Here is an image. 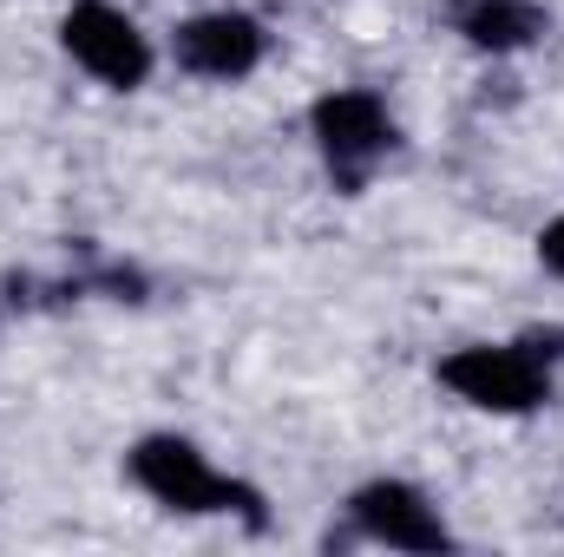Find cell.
I'll list each match as a JSON object with an SVG mask.
<instances>
[{
  "label": "cell",
  "instance_id": "6da1fadb",
  "mask_svg": "<svg viewBox=\"0 0 564 557\" xmlns=\"http://www.w3.org/2000/svg\"><path fill=\"white\" fill-rule=\"evenodd\" d=\"M126 472L151 505L177 512V518H217V512H250L257 492L243 479H230L197 439L184 433H144L139 446L126 452Z\"/></svg>",
  "mask_w": 564,
  "mask_h": 557
},
{
  "label": "cell",
  "instance_id": "7a4b0ae2",
  "mask_svg": "<svg viewBox=\"0 0 564 557\" xmlns=\"http://www.w3.org/2000/svg\"><path fill=\"white\" fill-rule=\"evenodd\" d=\"M440 387L473 414H539L552 401V361L539 341H466L440 361Z\"/></svg>",
  "mask_w": 564,
  "mask_h": 557
},
{
  "label": "cell",
  "instance_id": "3957f363",
  "mask_svg": "<svg viewBox=\"0 0 564 557\" xmlns=\"http://www.w3.org/2000/svg\"><path fill=\"white\" fill-rule=\"evenodd\" d=\"M308 139H315L328 177H335L341 190H361V184L381 171V157L394 151L401 132H394V112H388L381 92H368V86H335V92H322V99L308 106Z\"/></svg>",
  "mask_w": 564,
  "mask_h": 557
},
{
  "label": "cell",
  "instance_id": "277c9868",
  "mask_svg": "<svg viewBox=\"0 0 564 557\" xmlns=\"http://www.w3.org/2000/svg\"><path fill=\"white\" fill-rule=\"evenodd\" d=\"M59 46L106 92H139L144 79H151V66H158L151 33H144L126 7H112V0H73L59 13Z\"/></svg>",
  "mask_w": 564,
  "mask_h": 557
},
{
  "label": "cell",
  "instance_id": "5b68a950",
  "mask_svg": "<svg viewBox=\"0 0 564 557\" xmlns=\"http://www.w3.org/2000/svg\"><path fill=\"white\" fill-rule=\"evenodd\" d=\"M171 59H177L191 79L243 86V79L270 59V33H263V20H257V13H243V7L191 13V20L171 33Z\"/></svg>",
  "mask_w": 564,
  "mask_h": 557
},
{
  "label": "cell",
  "instance_id": "8992f818",
  "mask_svg": "<svg viewBox=\"0 0 564 557\" xmlns=\"http://www.w3.org/2000/svg\"><path fill=\"white\" fill-rule=\"evenodd\" d=\"M348 518H355V532L368 545H388V551H446L453 545L440 505L426 499L421 485H408V479H368L348 499Z\"/></svg>",
  "mask_w": 564,
  "mask_h": 557
},
{
  "label": "cell",
  "instance_id": "52a82bcc",
  "mask_svg": "<svg viewBox=\"0 0 564 557\" xmlns=\"http://www.w3.org/2000/svg\"><path fill=\"white\" fill-rule=\"evenodd\" d=\"M446 26L473 53H525L552 33V13L539 0H446Z\"/></svg>",
  "mask_w": 564,
  "mask_h": 557
},
{
  "label": "cell",
  "instance_id": "ba28073f",
  "mask_svg": "<svg viewBox=\"0 0 564 557\" xmlns=\"http://www.w3.org/2000/svg\"><path fill=\"white\" fill-rule=\"evenodd\" d=\"M539 263H545V270L564 282V210L545 223V230H539Z\"/></svg>",
  "mask_w": 564,
  "mask_h": 557
}]
</instances>
